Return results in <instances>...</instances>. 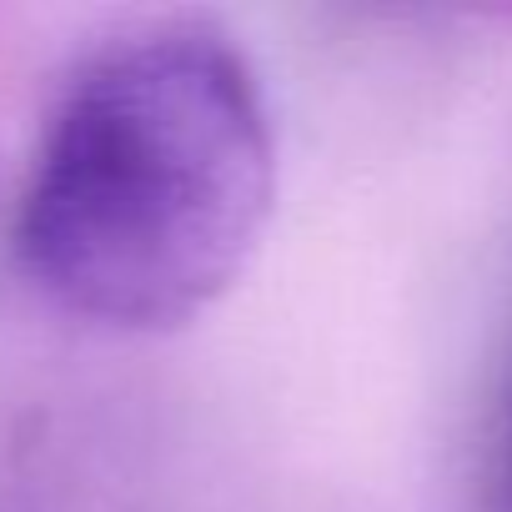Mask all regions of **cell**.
Masks as SVG:
<instances>
[{
  "label": "cell",
  "mask_w": 512,
  "mask_h": 512,
  "mask_svg": "<svg viewBox=\"0 0 512 512\" xmlns=\"http://www.w3.org/2000/svg\"><path fill=\"white\" fill-rule=\"evenodd\" d=\"M272 201L256 71L206 26H156L61 91L16 201V262L81 322L171 332L236 287Z\"/></svg>",
  "instance_id": "cell-1"
},
{
  "label": "cell",
  "mask_w": 512,
  "mask_h": 512,
  "mask_svg": "<svg viewBox=\"0 0 512 512\" xmlns=\"http://www.w3.org/2000/svg\"><path fill=\"white\" fill-rule=\"evenodd\" d=\"M482 512H512V392H507L497 432H492V457H487V477H482Z\"/></svg>",
  "instance_id": "cell-2"
}]
</instances>
